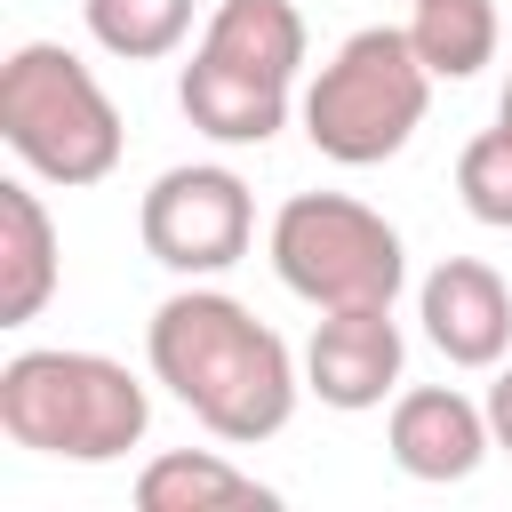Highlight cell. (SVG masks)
Listing matches in <instances>:
<instances>
[{"mask_svg":"<svg viewBox=\"0 0 512 512\" xmlns=\"http://www.w3.org/2000/svg\"><path fill=\"white\" fill-rule=\"evenodd\" d=\"M384 448H392V464H400L408 480H424V488L472 480V472H480V456L496 448V432H488V400H464L456 384L392 392Z\"/></svg>","mask_w":512,"mask_h":512,"instance_id":"10","label":"cell"},{"mask_svg":"<svg viewBox=\"0 0 512 512\" xmlns=\"http://www.w3.org/2000/svg\"><path fill=\"white\" fill-rule=\"evenodd\" d=\"M416 320L448 368H496L512 352V288L480 256H440L416 288Z\"/></svg>","mask_w":512,"mask_h":512,"instance_id":"9","label":"cell"},{"mask_svg":"<svg viewBox=\"0 0 512 512\" xmlns=\"http://www.w3.org/2000/svg\"><path fill=\"white\" fill-rule=\"evenodd\" d=\"M136 504L144 512H240V504H280L256 472H240V464H224L216 448H168V456H152L144 472H136Z\"/></svg>","mask_w":512,"mask_h":512,"instance_id":"12","label":"cell"},{"mask_svg":"<svg viewBox=\"0 0 512 512\" xmlns=\"http://www.w3.org/2000/svg\"><path fill=\"white\" fill-rule=\"evenodd\" d=\"M136 240L160 272L176 280H216L248 256L256 240V200L232 168L216 160H184V168H160L144 208H136Z\"/></svg>","mask_w":512,"mask_h":512,"instance_id":"7","label":"cell"},{"mask_svg":"<svg viewBox=\"0 0 512 512\" xmlns=\"http://www.w3.org/2000/svg\"><path fill=\"white\" fill-rule=\"evenodd\" d=\"M144 360H152V384H168L192 424H208L216 440L232 448H256L272 432H288L296 416V352L280 328H264L240 296L224 288H176L152 320H144Z\"/></svg>","mask_w":512,"mask_h":512,"instance_id":"1","label":"cell"},{"mask_svg":"<svg viewBox=\"0 0 512 512\" xmlns=\"http://www.w3.org/2000/svg\"><path fill=\"white\" fill-rule=\"evenodd\" d=\"M304 72L296 0H216L192 64L176 72V104L208 144H272L288 128Z\"/></svg>","mask_w":512,"mask_h":512,"instance_id":"3","label":"cell"},{"mask_svg":"<svg viewBox=\"0 0 512 512\" xmlns=\"http://www.w3.org/2000/svg\"><path fill=\"white\" fill-rule=\"evenodd\" d=\"M64 280V240L56 216L40 208L32 184H0V328H24L48 312Z\"/></svg>","mask_w":512,"mask_h":512,"instance_id":"11","label":"cell"},{"mask_svg":"<svg viewBox=\"0 0 512 512\" xmlns=\"http://www.w3.org/2000/svg\"><path fill=\"white\" fill-rule=\"evenodd\" d=\"M424 104H432V72H424L408 24H360L312 72L304 136L336 168H376V160L408 152V136L424 128Z\"/></svg>","mask_w":512,"mask_h":512,"instance_id":"5","label":"cell"},{"mask_svg":"<svg viewBox=\"0 0 512 512\" xmlns=\"http://www.w3.org/2000/svg\"><path fill=\"white\" fill-rule=\"evenodd\" d=\"M496 120H504V128H512V80H504V96H496Z\"/></svg>","mask_w":512,"mask_h":512,"instance_id":"17","label":"cell"},{"mask_svg":"<svg viewBox=\"0 0 512 512\" xmlns=\"http://www.w3.org/2000/svg\"><path fill=\"white\" fill-rule=\"evenodd\" d=\"M408 368V336L392 320V304H352V312H320L312 344H304V392H320V408H384L400 392Z\"/></svg>","mask_w":512,"mask_h":512,"instance_id":"8","label":"cell"},{"mask_svg":"<svg viewBox=\"0 0 512 512\" xmlns=\"http://www.w3.org/2000/svg\"><path fill=\"white\" fill-rule=\"evenodd\" d=\"M408 40L432 80H472L480 64H496V0H416Z\"/></svg>","mask_w":512,"mask_h":512,"instance_id":"13","label":"cell"},{"mask_svg":"<svg viewBox=\"0 0 512 512\" xmlns=\"http://www.w3.org/2000/svg\"><path fill=\"white\" fill-rule=\"evenodd\" d=\"M456 200H464L480 224L512 232V128H504V120L480 128V136L456 152Z\"/></svg>","mask_w":512,"mask_h":512,"instance_id":"15","label":"cell"},{"mask_svg":"<svg viewBox=\"0 0 512 512\" xmlns=\"http://www.w3.org/2000/svg\"><path fill=\"white\" fill-rule=\"evenodd\" d=\"M80 16H88V40L120 64H160L192 32V0H80Z\"/></svg>","mask_w":512,"mask_h":512,"instance_id":"14","label":"cell"},{"mask_svg":"<svg viewBox=\"0 0 512 512\" xmlns=\"http://www.w3.org/2000/svg\"><path fill=\"white\" fill-rule=\"evenodd\" d=\"M0 432L56 464H120L152 432V392L112 352L32 344L0 368Z\"/></svg>","mask_w":512,"mask_h":512,"instance_id":"2","label":"cell"},{"mask_svg":"<svg viewBox=\"0 0 512 512\" xmlns=\"http://www.w3.org/2000/svg\"><path fill=\"white\" fill-rule=\"evenodd\" d=\"M488 432H496V448L512 456V360H496V384H488Z\"/></svg>","mask_w":512,"mask_h":512,"instance_id":"16","label":"cell"},{"mask_svg":"<svg viewBox=\"0 0 512 512\" xmlns=\"http://www.w3.org/2000/svg\"><path fill=\"white\" fill-rule=\"evenodd\" d=\"M264 256L280 272L288 296H304L312 312H352V304H392L408 288V248L400 232L352 200V192H296L280 200Z\"/></svg>","mask_w":512,"mask_h":512,"instance_id":"6","label":"cell"},{"mask_svg":"<svg viewBox=\"0 0 512 512\" xmlns=\"http://www.w3.org/2000/svg\"><path fill=\"white\" fill-rule=\"evenodd\" d=\"M0 136L40 184H64V192L104 184L128 144L120 104L64 40H24L0 64Z\"/></svg>","mask_w":512,"mask_h":512,"instance_id":"4","label":"cell"}]
</instances>
